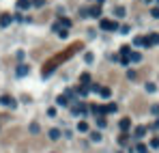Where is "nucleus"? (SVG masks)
I'll return each instance as SVG.
<instances>
[{
	"label": "nucleus",
	"instance_id": "1",
	"mask_svg": "<svg viewBox=\"0 0 159 153\" xmlns=\"http://www.w3.org/2000/svg\"><path fill=\"white\" fill-rule=\"evenodd\" d=\"M82 48H84V43H82V41H75V43H71L69 48H65L62 52L54 54L50 61H45V65H43V75H50V73L54 71V69L58 67V65H62L65 61H69V58L73 56V54L78 52V50H82Z\"/></svg>",
	"mask_w": 159,
	"mask_h": 153
},
{
	"label": "nucleus",
	"instance_id": "2",
	"mask_svg": "<svg viewBox=\"0 0 159 153\" xmlns=\"http://www.w3.org/2000/svg\"><path fill=\"white\" fill-rule=\"evenodd\" d=\"M146 108H149V106H146V101L142 99V97H135L133 103H131V110H133V112H144Z\"/></svg>",
	"mask_w": 159,
	"mask_h": 153
},
{
	"label": "nucleus",
	"instance_id": "3",
	"mask_svg": "<svg viewBox=\"0 0 159 153\" xmlns=\"http://www.w3.org/2000/svg\"><path fill=\"white\" fill-rule=\"evenodd\" d=\"M17 134H19V127H13V129H9V132L4 134V138H2V145H11L15 138H17Z\"/></svg>",
	"mask_w": 159,
	"mask_h": 153
},
{
	"label": "nucleus",
	"instance_id": "4",
	"mask_svg": "<svg viewBox=\"0 0 159 153\" xmlns=\"http://www.w3.org/2000/svg\"><path fill=\"white\" fill-rule=\"evenodd\" d=\"M157 43H159V35H157V32H153V35H149V37L142 39V45H157Z\"/></svg>",
	"mask_w": 159,
	"mask_h": 153
},
{
	"label": "nucleus",
	"instance_id": "5",
	"mask_svg": "<svg viewBox=\"0 0 159 153\" xmlns=\"http://www.w3.org/2000/svg\"><path fill=\"white\" fill-rule=\"evenodd\" d=\"M101 28L103 30H116L118 24H116V22H112V20H101Z\"/></svg>",
	"mask_w": 159,
	"mask_h": 153
},
{
	"label": "nucleus",
	"instance_id": "6",
	"mask_svg": "<svg viewBox=\"0 0 159 153\" xmlns=\"http://www.w3.org/2000/svg\"><path fill=\"white\" fill-rule=\"evenodd\" d=\"M86 13H90V17H99V15H101V7H99V4H95V7H90Z\"/></svg>",
	"mask_w": 159,
	"mask_h": 153
},
{
	"label": "nucleus",
	"instance_id": "7",
	"mask_svg": "<svg viewBox=\"0 0 159 153\" xmlns=\"http://www.w3.org/2000/svg\"><path fill=\"white\" fill-rule=\"evenodd\" d=\"M0 103H2V106H13V97H9V95H2V97H0Z\"/></svg>",
	"mask_w": 159,
	"mask_h": 153
},
{
	"label": "nucleus",
	"instance_id": "8",
	"mask_svg": "<svg viewBox=\"0 0 159 153\" xmlns=\"http://www.w3.org/2000/svg\"><path fill=\"white\" fill-rule=\"evenodd\" d=\"M71 112H73V114H82V112H86V106H84V103H78V106L71 108Z\"/></svg>",
	"mask_w": 159,
	"mask_h": 153
},
{
	"label": "nucleus",
	"instance_id": "9",
	"mask_svg": "<svg viewBox=\"0 0 159 153\" xmlns=\"http://www.w3.org/2000/svg\"><path fill=\"white\" fill-rule=\"evenodd\" d=\"M0 24H2V26H9V24H11V15H9V13H2V15H0Z\"/></svg>",
	"mask_w": 159,
	"mask_h": 153
},
{
	"label": "nucleus",
	"instance_id": "10",
	"mask_svg": "<svg viewBox=\"0 0 159 153\" xmlns=\"http://www.w3.org/2000/svg\"><path fill=\"white\" fill-rule=\"evenodd\" d=\"M146 134V127H144V125H140V127H135V132H133V136H135V138H142V136H144Z\"/></svg>",
	"mask_w": 159,
	"mask_h": 153
},
{
	"label": "nucleus",
	"instance_id": "11",
	"mask_svg": "<svg viewBox=\"0 0 159 153\" xmlns=\"http://www.w3.org/2000/svg\"><path fill=\"white\" fill-rule=\"evenodd\" d=\"M129 125H131V121H129V119H123V121H120V129H123V134L129 129Z\"/></svg>",
	"mask_w": 159,
	"mask_h": 153
},
{
	"label": "nucleus",
	"instance_id": "12",
	"mask_svg": "<svg viewBox=\"0 0 159 153\" xmlns=\"http://www.w3.org/2000/svg\"><path fill=\"white\" fill-rule=\"evenodd\" d=\"M129 54H131V48H129V45H123V48H120V56H127V58H129Z\"/></svg>",
	"mask_w": 159,
	"mask_h": 153
},
{
	"label": "nucleus",
	"instance_id": "13",
	"mask_svg": "<svg viewBox=\"0 0 159 153\" xmlns=\"http://www.w3.org/2000/svg\"><path fill=\"white\" fill-rule=\"evenodd\" d=\"M17 7H19V9H28V7H30V0H19Z\"/></svg>",
	"mask_w": 159,
	"mask_h": 153
},
{
	"label": "nucleus",
	"instance_id": "14",
	"mask_svg": "<svg viewBox=\"0 0 159 153\" xmlns=\"http://www.w3.org/2000/svg\"><path fill=\"white\" fill-rule=\"evenodd\" d=\"M129 61L138 63V61H140V54H138V52H131V54H129Z\"/></svg>",
	"mask_w": 159,
	"mask_h": 153
},
{
	"label": "nucleus",
	"instance_id": "15",
	"mask_svg": "<svg viewBox=\"0 0 159 153\" xmlns=\"http://www.w3.org/2000/svg\"><path fill=\"white\" fill-rule=\"evenodd\" d=\"M78 129H80V132H88V123H86V121H82V123L78 125Z\"/></svg>",
	"mask_w": 159,
	"mask_h": 153
},
{
	"label": "nucleus",
	"instance_id": "16",
	"mask_svg": "<svg viewBox=\"0 0 159 153\" xmlns=\"http://www.w3.org/2000/svg\"><path fill=\"white\" fill-rule=\"evenodd\" d=\"M127 140H129V136H127V134H120V136H118V143H120V145H125Z\"/></svg>",
	"mask_w": 159,
	"mask_h": 153
},
{
	"label": "nucleus",
	"instance_id": "17",
	"mask_svg": "<svg viewBox=\"0 0 159 153\" xmlns=\"http://www.w3.org/2000/svg\"><path fill=\"white\" fill-rule=\"evenodd\" d=\"M26 71H28V67H26V65H19V67H17V73H19V75H24Z\"/></svg>",
	"mask_w": 159,
	"mask_h": 153
},
{
	"label": "nucleus",
	"instance_id": "18",
	"mask_svg": "<svg viewBox=\"0 0 159 153\" xmlns=\"http://www.w3.org/2000/svg\"><path fill=\"white\" fill-rule=\"evenodd\" d=\"M92 112H97V114H103V112H106V108H101V106H92Z\"/></svg>",
	"mask_w": 159,
	"mask_h": 153
},
{
	"label": "nucleus",
	"instance_id": "19",
	"mask_svg": "<svg viewBox=\"0 0 159 153\" xmlns=\"http://www.w3.org/2000/svg\"><path fill=\"white\" fill-rule=\"evenodd\" d=\"M58 136H60V132H58V129H50V138H54V140H56Z\"/></svg>",
	"mask_w": 159,
	"mask_h": 153
},
{
	"label": "nucleus",
	"instance_id": "20",
	"mask_svg": "<svg viewBox=\"0 0 159 153\" xmlns=\"http://www.w3.org/2000/svg\"><path fill=\"white\" fill-rule=\"evenodd\" d=\"M99 93H101L103 97H110V89H108V86H103V89H99Z\"/></svg>",
	"mask_w": 159,
	"mask_h": 153
},
{
	"label": "nucleus",
	"instance_id": "21",
	"mask_svg": "<svg viewBox=\"0 0 159 153\" xmlns=\"http://www.w3.org/2000/svg\"><path fill=\"white\" fill-rule=\"evenodd\" d=\"M80 80H82V84H84V86H86V82H90V78H88V73H82V78H80Z\"/></svg>",
	"mask_w": 159,
	"mask_h": 153
},
{
	"label": "nucleus",
	"instance_id": "22",
	"mask_svg": "<svg viewBox=\"0 0 159 153\" xmlns=\"http://www.w3.org/2000/svg\"><path fill=\"white\" fill-rule=\"evenodd\" d=\"M90 138L97 143V140H101V134H99V132H92V134H90Z\"/></svg>",
	"mask_w": 159,
	"mask_h": 153
},
{
	"label": "nucleus",
	"instance_id": "23",
	"mask_svg": "<svg viewBox=\"0 0 159 153\" xmlns=\"http://www.w3.org/2000/svg\"><path fill=\"white\" fill-rule=\"evenodd\" d=\"M30 132H32V134H39V125L32 123V125H30Z\"/></svg>",
	"mask_w": 159,
	"mask_h": 153
},
{
	"label": "nucleus",
	"instance_id": "24",
	"mask_svg": "<svg viewBox=\"0 0 159 153\" xmlns=\"http://www.w3.org/2000/svg\"><path fill=\"white\" fill-rule=\"evenodd\" d=\"M138 153H146V145L140 143V145H138Z\"/></svg>",
	"mask_w": 159,
	"mask_h": 153
},
{
	"label": "nucleus",
	"instance_id": "25",
	"mask_svg": "<svg viewBox=\"0 0 159 153\" xmlns=\"http://www.w3.org/2000/svg\"><path fill=\"white\" fill-rule=\"evenodd\" d=\"M43 2H45V0H32V2H30V4H35V7H41V4H43Z\"/></svg>",
	"mask_w": 159,
	"mask_h": 153
},
{
	"label": "nucleus",
	"instance_id": "26",
	"mask_svg": "<svg viewBox=\"0 0 159 153\" xmlns=\"http://www.w3.org/2000/svg\"><path fill=\"white\" fill-rule=\"evenodd\" d=\"M114 110H116V106H114V103H110V106L106 108V112H114Z\"/></svg>",
	"mask_w": 159,
	"mask_h": 153
},
{
	"label": "nucleus",
	"instance_id": "27",
	"mask_svg": "<svg viewBox=\"0 0 159 153\" xmlns=\"http://www.w3.org/2000/svg\"><path fill=\"white\" fill-rule=\"evenodd\" d=\"M97 125H99V127H106V119H103V117H101V119H99V121H97Z\"/></svg>",
	"mask_w": 159,
	"mask_h": 153
},
{
	"label": "nucleus",
	"instance_id": "28",
	"mask_svg": "<svg viewBox=\"0 0 159 153\" xmlns=\"http://www.w3.org/2000/svg\"><path fill=\"white\" fill-rule=\"evenodd\" d=\"M151 15H153V17H159V9H153V11H151Z\"/></svg>",
	"mask_w": 159,
	"mask_h": 153
},
{
	"label": "nucleus",
	"instance_id": "29",
	"mask_svg": "<svg viewBox=\"0 0 159 153\" xmlns=\"http://www.w3.org/2000/svg\"><path fill=\"white\" fill-rule=\"evenodd\" d=\"M155 129H159V121H155Z\"/></svg>",
	"mask_w": 159,
	"mask_h": 153
},
{
	"label": "nucleus",
	"instance_id": "30",
	"mask_svg": "<svg viewBox=\"0 0 159 153\" xmlns=\"http://www.w3.org/2000/svg\"><path fill=\"white\" fill-rule=\"evenodd\" d=\"M142 2H151V0H142Z\"/></svg>",
	"mask_w": 159,
	"mask_h": 153
}]
</instances>
